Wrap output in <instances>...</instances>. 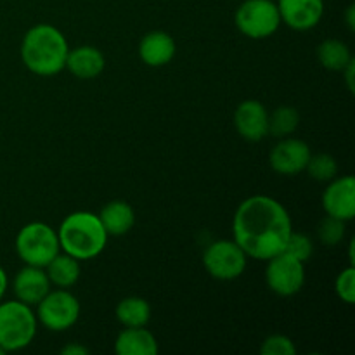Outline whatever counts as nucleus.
Segmentation results:
<instances>
[{"label":"nucleus","mask_w":355,"mask_h":355,"mask_svg":"<svg viewBox=\"0 0 355 355\" xmlns=\"http://www.w3.org/2000/svg\"><path fill=\"white\" fill-rule=\"evenodd\" d=\"M345 21H347V26H349V30L354 31L355 30V7H354V3H352V6L347 7Z\"/></svg>","instance_id":"c756f323"},{"label":"nucleus","mask_w":355,"mask_h":355,"mask_svg":"<svg viewBox=\"0 0 355 355\" xmlns=\"http://www.w3.org/2000/svg\"><path fill=\"white\" fill-rule=\"evenodd\" d=\"M347 222L326 215L318 225V238L324 246H336L345 238Z\"/></svg>","instance_id":"b1692460"},{"label":"nucleus","mask_w":355,"mask_h":355,"mask_svg":"<svg viewBox=\"0 0 355 355\" xmlns=\"http://www.w3.org/2000/svg\"><path fill=\"white\" fill-rule=\"evenodd\" d=\"M14 246L21 262L35 267H45L61 252L58 231L44 222H31L21 227Z\"/></svg>","instance_id":"39448f33"},{"label":"nucleus","mask_w":355,"mask_h":355,"mask_svg":"<svg viewBox=\"0 0 355 355\" xmlns=\"http://www.w3.org/2000/svg\"><path fill=\"white\" fill-rule=\"evenodd\" d=\"M335 291L340 300L347 305L355 304V267L349 266L336 276Z\"/></svg>","instance_id":"a878e982"},{"label":"nucleus","mask_w":355,"mask_h":355,"mask_svg":"<svg viewBox=\"0 0 355 355\" xmlns=\"http://www.w3.org/2000/svg\"><path fill=\"white\" fill-rule=\"evenodd\" d=\"M51 281L44 267L26 266L14 276L12 291L16 300L35 307L51 291Z\"/></svg>","instance_id":"4468645a"},{"label":"nucleus","mask_w":355,"mask_h":355,"mask_svg":"<svg viewBox=\"0 0 355 355\" xmlns=\"http://www.w3.org/2000/svg\"><path fill=\"white\" fill-rule=\"evenodd\" d=\"M107 236H125L135 224V211L127 201L113 200L99 214Z\"/></svg>","instance_id":"a211bd4d"},{"label":"nucleus","mask_w":355,"mask_h":355,"mask_svg":"<svg viewBox=\"0 0 355 355\" xmlns=\"http://www.w3.org/2000/svg\"><path fill=\"white\" fill-rule=\"evenodd\" d=\"M38 321L33 309L19 300L0 304V347L7 352L26 349L37 336Z\"/></svg>","instance_id":"20e7f679"},{"label":"nucleus","mask_w":355,"mask_h":355,"mask_svg":"<svg viewBox=\"0 0 355 355\" xmlns=\"http://www.w3.org/2000/svg\"><path fill=\"white\" fill-rule=\"evenodd\" d=\"M177 45L172 35L166 31L155 30L149 31L142 37L139 44V58L144 64L151 68H162L166 66L173 58H175Z\"/></svg>","instance_id":"2eb2a0df"},{"label":"nucleus","mask_w":355,"mask_h":355,"mask_svg":"<svg viewBox=\"0 0 355 355\" xmlns=\"http://www.w3.org/2000/svg\"><path fill=\"white\" fill-rule=\"evenodd\" d=\"M309 177L318 182H329L335 177H338V163L328 153H319V155H311L307 166Z\"/></svg>","instance_id":"5701e85b"},{"label":"nucleus","mask_w":355,"mask_h":355,"mask_svg":"<svg viewBox=\"0 0 355 355\" xmlns=\"http://www.w3.org/2000/svg\"><path fill=\"white\" fill-rule=\"evenodd\" d=\"M114 352L118 355H156L158 342L146 326L125 328L114 340Z\"/></svg>","instance_id":"f3484780"},{"label":"nucleus","mask_w":355,"mask_h":355,"mask_svg":"<svg viewBox=\"0 0 355 355\" xmlns=\"http://www.w3.org/2000/svg\"><path fill=\"white\" fill-rule=\"evenodd\" d=\"M352 52L345 42L338 38H328L322 40L318 47V61L319 64L329 71H342L350 61H352Z\"/></svg>","instance_id":"412c9836"},{"label":"nucleus","mask_w":355,"mask_h":355,"mask_svg":"<svg viewBox=\"0 0 355 355\" xmlns=\"http://www.w3.org/2000/svg\"><path fill=\"white\" fill-rule=\"evenodd\" d=\"M300 125V113L291 106H279L269 113V135L277 139L290 137Z\"/></svg>","instance_id":"4be33fe9"},{"label":"nucleus","mask_w":355,"mask_h":355,"mask_svg":"<svg viewBox=\"0 0 355 355\" xmlns=\"http://www.w3.org/2000/svg\"><path fill=\"white\" fill-rule=\"evenodd\" d=\"M236 28L252 40L272 37L281 26V16L274 0H243L234 16Z\"/></svg>","instance_id":"423d86ee"},{"label":"nucleus","mask_w":355,"mask_h":355,"mask_svg":"<svg viewBox=\"0 0 355 355\" xmlns=\"http://www.w3.org/2000/svg\"><path fill=\"white\" fill-rule=\"evenodd\" d=\"M322 208L326 215L340 218L343 222L355 217V180L352 175L335 177L329 180L322 193Z\"/></svg>","instance_id":"9b49d317"},{"label":"nucleus","mask_w":355,"mask_h":355,"mask_svg":"<svg viewBox=\"0 0 355 355\" xmlns=\"http://www.w3.org/2000/svg\"><path fill=\"white\" fill-rule=\"evenodd\" d=\"M291 231L293 224L286 208L266 194L246 198L232 218V239L248 259L263 262L284 252Z\"/></svg>","instance_id":"f257e3e1"},{"label":"nucleus","mask_w":355,"mask_h":355,"mask_svg":"<svg viewBox=\"0 0 355 355\" xmlns=\"http://www.w3.org/2000/svg\"><path fill=\"white\" fill-rule=\"evenodd\" d=\"M61 354H64V355H87V354H89V349H87V347H83V345H80V343H69V345L62 347Z\"/></svg>","instance_id":"cd10ccee"},{"label":"nucleus","mask_w":355,"mask_h":355,"mask_svg":"<svg viewBox=\"0 0 355 355\" xmlns=\"http://www.w3.org/2000/svg\"><path fill=\"white\" fill-rule=\"evenodd\" d=\"M354 66H355V61L352 59V61H350L349 64H347L345 68L342 69L343 76H345L347 87H349L350 92H354V90H355V83H354V73H355V69H354Z\"/></svg>","instance_id":"c85d7f7f"},{"label":"nucleus","mask_w":355,"mask_h":355,"mask_svg":"<svg viewBox=\"0 0 355 355\" xmlns=\"http://www.w3.org/2000/svg\"><path fill=\"white\" fill-rule=\"evenodd\" d=\"M262 355H295L297 347L286 335H270L260 345Z\"/></svg>","instance_id":"bb28decb"},{"label":"nucleus","mask_w":355,"mask_h":355,"mask_svg":"<svg viewBox=\"0 0 355 355\" xmlns=\"http://www.w3.org/2000/svg\"><path fill=\"white\" fill-rule=\"evenodd\" d=\"M234 127L245 141H262L269 135V111L260 101H243L234 111Z\"/></svg>","instance_id":"ddd939ff"},{"label":"nucleus","mask_w":355,"mask_h":355,"mask_svg":"<svg viewBox=\"0 0 355 355\" xmlns=\"http://www.w3.org/2000/svg\"><path fill=\"white\" fill-rule=\"evenodd\" d=\"M276 3L281 23L297 31L315 28L324 14V0H276Z\"/></svg>","instance_id":"f8f14e48"},{"label":"nucleus","mask_w":355,"mask_h":355,"mask_svg":"<svg viewBox=\"0 0 355 355\" xmlns=\"http://www.w3.org/2000/svg\"><path fill=\"white\" fill-rule=\"evenodd\" d=\"M114 314L125 328H142L151 321V305L141 297H127L116 305Z\"/></svg>","instance_id":"aec40b11"},{"label":"nucleus","mask_w":355,"mask_h":355,"mask_svg":"<svg viewBox=\"0 0 355 355\" xmlns=\"http://www.w3.org/2000/svg\"><path fill=\"white\" fill-rule=\"evenodd\" d=\"M311 148L305 141L297 137H284L279 139L269 155L270 168L279 175H297L304 172L311 159Z\"/></svg>","instance_id":"9d476101"},{"label":"nucleus","mask_w":355,"mask_h":355,"mask_svg":"<svg viewBox=\"0 0 355 355\" xmlns=\"http://www.w3.org/2000/svg\"><path fill=\"white\" fill-rule=\"evenodd\" d=\"M106 68V58L103 52L92 45H80L69 49L66 58V69L80 80L97 78Z\"/></svg>","instance_id":"dca6fc26"},{"label":"nucleus","mask_w":355,"mask_h":355,"mask_svg":"<svg viewBox=\"0 0 355 355\" xmlns=\"http://www.w3.org/2000/svg\"><path fill=\"white\" fill-rule=\"evenodd\" d=\"M266 283L277 297H293L305 284V263L281 252L267 260Z\"/></svg>","instance_id":"1a4fd4ad"},{"label":"nucleus","mask_w":355,"mask_h":355,"mask_svg":"<svg viewBox=\"0 0 355 355\" xmlns=\"http://www.w3.org/2000/svg\"><path fill=\"white\" fill-rule=\"evenodd\" d=\"M7 286H9V277H7V272L3 270V267L0 266V300H2L3 295H6Z\"/></svg>","instance_id":"7c9ffc66"},{"label":"nucleus","mask_w":355,"mask_h":355,"mask_svg":"<svg viewBox=\"0 0 355 355\" xmlns=\"http://www.w3.org/2000/svg\"><path fill=\"white\" fill-rule=\"evenodd\" d=\"M37 321L45 329L62 333L73 328L80 318V302L69 290L55 288L51 290L37 305Z\"/></svg>","instance_id":"0eeeda50"},{"label":"nucleus","mask_w":355,"mask_h":355,"mask_svg":"<svg viewBox=\"0 0 355 355\" xmlns=\"http://www.w3.org/2000/svg\"><path fill=\"white\" fill-rule=\"evenodd\" d=\"M3 354H6V350H3L2 347H0V355H3Z\"/></svg>","instance_id":"2f4dec72"},{"label":"nucleus","mask_w":355,"mask_h":355,"mask_svg":"<svg viewBox=\"0 0 355 355\" xmlns=\"http://www.w3.org/2000/svg\"><path fill=\"white\" fill-rule=\"evenodd\" d=\"M44 269L52 286L62 288V290H69L71 286H75L80 279V272H82L80 260L73 259L64 252H59Z\"/></svg>","instance_id":"6ab92c4d"},{"label":"nucleus","mask_w":355,"mask_h":355,"mask_svg":"<svg viewBox=\"0 0 355 355\" xmlns=\"http://www.w3.org/2000/svg\"><path fill=\"white\" fill-rule=\"evenodd\" d=\"M203 266L215 279L234 281L246 270L248 255L239 248L234 239H218L205 250Z\"/></svg>","instance_id":"6e6552de"},{"label":"nucleus","mask_w":355,"mask_h":355,"mask_svg":"<svg viewBox=\"0 0 355 355\" xmlns=\"http://www.w3.org/2000/svg\"><path fill=\"white\" fill-rule=\"evenodd\" d=\"M69 45L61 30L47 23L31 26L21 42V59L31 73L54 76L66 68Z\"/></svg>","instance_id":"f03ea898"},{"label":"nucleus","mask_w":355,"mask_h":355,"mask_svg":"<svg viewBox=\"0 0 355 355\" xmlns=\"http://www.w3.org/2000/svg\"><path fill=\"white\" fill-rule=\"evenodd\" d=\"M284 253H288L293 259L300 260L302 263L309 262L314 253V245H312V239L309 238L304 232H295L291 231L290 238H288L286 246H284Z\"/></svg>","instance_id":"393cba45"},{"label":"nucleus","mask_w":355,"mask_h":355,"mask_svg":"<svg viewBox=\"0 0 355 355\" xmlns=\"http://www.w3.org/2000/svg\"><path fill=\"white\" fill-rule=\"evenodd\" d=\"M61 252L85 262L99 257L107 245V232L99 215L92 211H73L58 229Z\"/></svg>","instance_id":"7ed1b4c3"}]
</instances>
